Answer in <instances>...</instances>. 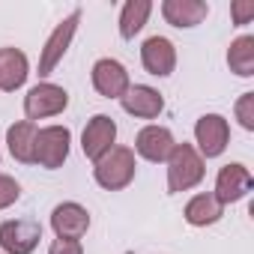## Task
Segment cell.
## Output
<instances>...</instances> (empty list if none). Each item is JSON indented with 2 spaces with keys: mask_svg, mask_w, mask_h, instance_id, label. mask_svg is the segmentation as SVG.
<instances>
[{
  "mask_svg": "<svg viewBox=\"0 0 254 254\" xmlns=\"http://www.w3.org/2000/svg\"><path fill=\"white\" fill-rule=\"evenodd\" d=\"M230 15H233V24H248L254 18V0H236V3L230 6Z\"/></svg>",
  "mask_w": 254,
  "mask_h": 254,
  "instance_id": "603a6c76",
  "label": "cell"
},
{
  "mask_svg": "<svg viewBox=\"0 0 254 254\" xmlns=\"http://www.w3.org/2000/svg\"><path fill=\"white\" fill-rule=\"evenodd\" d=\"M18 197H21V186H18V180L9 177V174H0V209H9Z\"/></svg>",
  "mask_w": 254,
  "mask_h": 254,
  "instance_id": "44dd1931",
  "label": "cell"
},
{
  "mask_svg": "<svg viewBox=\"0 0 254 254\" xmlns=\"http://www.w3.org/2000/svg\"><path fill=\"white\" fill-rule=\"evenodd\" d=\"M168 191L171 194H180V191H189L194 186H200L206 168H203V159L200 153L191 147V144H174L171 156H168Z\"/></svg>",
  "mask_w": 254,
  "mask_h": 254,
  "instance_id": "6da1fadb",
  "label": "cell"
},
{
  "mask_svg": "<svg viewBox=\"0 0 254 254\" xmlns=\"http://www.w3.org/2000/svg\"><path fill=\"white\" fill-rule=\"evenodd\" d=\"M78 21H81V9L69 12V15L51 30V36L45 39V45H42V51H39V78H48V75L57 69V63L66 57V51H69V45H72V39H75Z\"/></svg>",
  "mask_w": 254,
  "mask_h": 254,
  "instance_id": "277c9868",
  "label": "cell"
},
{
  "mask_svg": "<svg viewBox=\"0 0 254 254\" xmlns=\"http://www.w3.org/2000/svg\"><path fill=\"white\" fill-rule=\"evenodd\" d=\"M183 215H186V221H189L191 227H206V224H215V221L224 215V206L218 203V197H215L212 191H200V194H194V197L186 203Z\"/></svg>",
  "mask_w": 254,
  "mask_h": 254,
  "instance_id": "ac0fdd59",
  "label": "cell"
},
{
  "mask_svg": "<svg viewBox=\"0 0 254 254\" xmlns=\"http://www.w3.org/2000/svg\"><path fill=\"white\" fill-rule=\"evenodd\" d=\"M66 105H69V93L60 84H51V81H39L24 96V114H27L30 123L57 117V114L66 111Z\"/></svg>",
  "mask_w": 254,
  "mask_h": 254,
  "instance_id": "5b68a950",
  "label": "cell"
},
{
  "mask_svg": "<svg viewBox=\"0 0 254 254\" xmlns=\"http://www.w3.org/2000/svg\"><path fill=\"white\" fill-rule=\"evenodd\" d=\"M42 239V224L33 218H12L0 224V248L3 254H30Z\"/></svg>",
  "mask_w": 254,
  "mask_h": 254,
  "instance_id": "52a82bcc",
  "label": "cell"
},
{
  "mask_svg": "<svg viewBox=\"0 0 254 254\" xmlns=\"http://www.w3.org/2000/svg\"><path fill=\"white\" fill-rule=\"evenodd\" d=\"M69 144H72V132L66 126H45L36 132V147H33V165L57 171L63 168V162L69 159Z\"/></svg>",
  "mask_w": 254,
  "mask_h": 254,
  "instance_id": "3957f363",
  "label": "cell"
},
{
  "mask_svg": "<svg viewBox=\"0 0 254 254\" xmlns=\"http://www.w3.org/2000/svg\"><path fill=\"white\" fill-rule=\"evenodd\" d=\"M150 12H153V3H150V0H126V3H123V12H120V36H123V39H135V36L144 30Z\"/></svg>",
  "mask_w": 254,
  "mask_h": 254,
  "instance_id": "d6986e66",
  "label": "cell"
},
{
  "mask_svg": "<svg viewBox=\"0 0 254 254\" xmlns=\"http://www.w3.org/2000/svg\"><path fill=\"white\" fill-rule=\"evenodd\" d=\"M90 78H93L96 93H99V96H105V99H123V96H126V90L132 87L126 66H123L120 60H114V57H102V60H96V63H93Z\"/></svg>",
  "mask_w": 254,
  "mask_h": 254,
  "instance_id": "9c48e42d",
  "label": "cell"
},
{
  "mask_svg": "<svg viewBox=\"0 0 254 254\" xmlns=\"http://www.w3.org/2000/svg\"><path fill=\"white\" fill-rule=\"evenodd\" d=\"M111 147H117V123L108 114H96L87 120L84 135H81V150L90 162H99Z\"/></svg>",
  "mask_w": 254,
  "mask_h": 254,
  "instance_id": "ba28073f",
  "label": "cell"
},
{
  "mask_svg": "<svg viewBox=\"0 0 254 254\" xmlns=\"http://www.w3.org/2000/svg\"><path fill=\"white\" fill-rule=\"evenodd\" d=\"M123 111L132 114L138 120H156L162 111H165V99L156 87H147V84H132L126 90V96L120 99Z\"/></svg>",
  "mask_w": 254,
  "mask_h": 254,
  "instance_id": "8fae6325",
  "label": "cell"
},
{
  "mask_svg": "<svg viewBox=\"0 0 254 254\" xmlns=\"http://www.w3.org/2000/svg\"><path fill=\"white\" fill-rule=\"evenodd\" d=\"M51 227H54V233H57L60 239H78V242H81V236L90 230V212H87L81 203L66 200V203L54 206V212H51Z\"/></svg>",
  "mask_w": 254,
  "mask_h": 254,
  "instance_id": "5bb4252c",
  "label": "cell"
},
{
  "mask_svg": "<svg viewBox=\"0 0 254 254\" xmlns=\"http://www.w3.org/2000/svg\"><path fill=\"white\" fill-rule=\"evenodd\" d=\"M93 180L105 189V191H120L135 180V153L129 147H111L99 162H93Z\"/></svg>",
  "mask_w": 254,
  "mask_h": 254,
  "instance_id": "7a4b0ae2",
  "label": "cell"
},
{
  "mask_svg": "<svg viewBox=\"0 0 254 254\" xmlns=\"http://www.w3.org/2000/svg\"><path fill=\"white\" fill-rule=\"evenodd\" d=\"M194 141L200 159H218L230 144V123L221 114H203L194 123Z\"/></svg>",
  "mask_w": 254,
  "mask_h": 254,
  "instance_id": "8992f818",
  "label": "cell"
},
{
  "mask_svg": "<svg viewBox=\"0 0 254 254\" xmlns=\"http://www.w3.org/2000/svg\"><path fill=\"white\" fill-rule=\"evenodd\" d=\"M174 144L177 141H174L171 129H165V126H144V129L138 132V138H135V150L132 153H138L141 159L159 165V162H168Z\"/></svg>",
  "mask_w": 254,
  "mask_h": 254,
  "instance_id": "7c38bea8",
  "label": "cell"
},
{
  "mask_svg": "<svg viewBox=\"0 0 254 254\" xmlns=\"http://www.w3.org/2000/svg\"><path fill=\"white\" fill-rule=\"evenodd\" d=\"M36 132L39 126L30 123V120H21V123H12L6 129V147L12 153L15 162L21 165H33V147H36Z\"/></svg>",
  "mask_w": 254,
  "mask_h": 254,
  "instance_id": "e0dca14e",
  "label": "cell"
},
{
  "mask_svg": "<svg viewBox=\"0 0 254 254\" xmlns=\"http://www.w3.org/2000/svg\"><path fill=\"white\" fill-rule=\"evenodd\" d=\"M162 15H165L168 24L183 30V27H197L209 15V6L203 3V0H165Z\"/></svg>",
  "mask_w": 254,
  "mask_h": 254,
  "instance_id": "2e32d148",
  "label": "cell"
},
{
  "mask_svg": "<svg viewBox=\"0 0 254 254\" xmlns=\"http://www.w3.org/2000/svg\"><path fill=\"white\" fill-rule=\"evenodd\" d=\"M141 63H144V69L150 75L168 78L177 69V48H174V42L165 39V36H150L141 45Z\"/></svg>",
  "mask_w": 254,
  "mask_h": 254,
  "instance_id": "4fadbf2b",
  "label": "cell"
},
{
  "mask_svg": "<svg viewBox=\"0 0 254 254\" xmlns=\"http://www.w3.org/2000/svg\"><path fill=\"white\" fill-rule=\"evenodd\" d=\"M227 66L239 78H251L254 75V36L245 33V36H239V39L230 42V48H227Z\"/></svg>",
  "mask_w": 254,
  "mask_h": 254,
  "instance_id": "ffe728a7",
  "label": "cell"
},
{
  "mask_svg": "<svg viewBox=\"0 0 254 254\" xmlns=\"http://www.w3.org/2000/svg\"><path fill=\"white\" fill-rule=\"evenodd\" d=\"M251 189H254V177H251V171H248L245 165L233 162V165H224V168L218 171V177H215V191H212V194L218 197L221 206H227V203L242 200Z\"/></svg>",
  "mask_w": 254,
  "mask_h": 254,
  "instance_id": "30bf717a",
  "label": "cell"
},
{
  "mask_svg": "<svg viewBox=\"0 0 254 254\" xmlns=\"http://www.w3.org/2000/svg\"><path fill=\"white\" fill-rule=\"evenodd\" d=\"M30 75V63L27 54L18 48H0V90L3 93H15L18 87H24Z\"/></svg>",
  "mask_w": 254,
  "mask_h": 254,
  "instance_id": "9a60e30c",
  "label": "cell"
},
{
  "mask_svg": "<svg viewBox=\"0 0 254 254\" xmlns=\"http://www.w3.org/2000/svg\"><path fill=\"white\" fill-rule=\"evenodd\" d=\"M236 120L245 132H254V93H242L236 102Z\"/></svg>",
  "mask_w": 254,
  "mask_h": 254,
  "instance_id": "7402d4cb",
  "label": "cell"
},
{
  "mask_svg": "<svg viewBox=\"0 0 254 254\" xmlns=\"http://www.w3.org/2000/svg\"><path fill=\"white\" fill-rule=\"evenodd\" d=\"M48 254H84V245L78 242V239H54L51 245H48Z\"/></svg>",
  "mask_w": 254,
  "mask_h": 254,
  "instance_id": "cb8c5ba5",
  "label": "cell"
}]
</instances>
